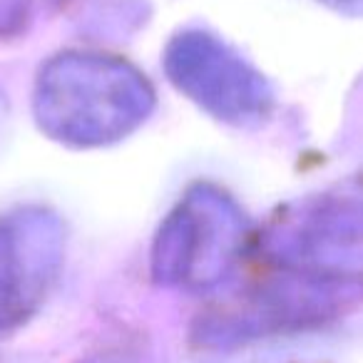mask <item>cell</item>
<instances>
[{
    "instance_id": "6da1fadb",
    "label": "cell",
    "mask_w": 363,
    "mask_h": 363,
    "mask_svg": "<svg viewBox=\"0 0 363 363\" xmlns=\"http://www.w3.org/2000/svg\"><path fill=\"white\" fill-rule=\"evenodd\" d=\"M33 110L50 140L67 147H105L125 140L150 117L155 90L122 57L62 52L38 72Z\"/></svg>"
},
{
    "instance_id": "7a4b0ae2",
    "label": "cell",
    "mask_w": 363,
    "mask_h": 363,
    "mask_svg": "<svg viewBox=\"0 0 363 363\" xmlns=\"http://www.w3.org/2000/svg\"><path fill=\"white\" fill-rule=\"evenodd\" d=\"M252 242L244 209L214 184H197L160 224L152 274L167 286L204 289L222 281Z\"/></svg>"
},
{
    "instance_id": "3957f363",
    "label": "cell",
    "mask_w": 363,
    "mask_h": 363,
    "mask_svg": "<svg viewBox=\"0 0 363 363\" xmlns=\"http://www.w3.org/2000/svg\"><path fill=\"white\" fill-rule=\"evenodd\" d=\"M164 70L177 90L229 125L252 127L272 112L274 95L264 75L217 35L184 30L172 38Z\"/></svg>"
},
{
    "instance_id": "277c9868",
    "label": "cell",
    "mask_w": 363,
    "mask_h": 363,
    "mask_svg": "<svg viewBox=\"0 0 363 363\" xmlns=\"http://www.w3.org/2000/svg\"><path fill=\"white\" fill-rule=\"evenodd\" d=\"M272 262L281 272L351 286L363 277V207L313 202L284 217L269 234Z\"/></svg>"
},
{
    "instance_id": "5b68a950",
    "label": "cell",
    "mask_w": 363,
    "mask_h": 363,
    "mask_svg": "<svg viewBox=\"0 0 363 363\" xmlns=\"http://www.w3.org/2000/svg\"><path fill=\"white\" fill-rule=\"evenodd\" d=\"M65 262V227L43 207L0 217V333L23 326L50 294Z\"/></svg>"
},
{
    "instance_id": "8992f818",
    "label": "cell",
    "mask_w": 363,
    "mask_h": 363,
    "mask_svg": "<svg viewBox=\"0 0 363 363\" xmlns=\"http://www.w3.org/2000/svg\"><path fill=\"white\" fill-rule=\"evenodd\" d=\"M326 6H331L338 13H348V16H363V0H321Z\"/></svg>"
}]
</instances>
